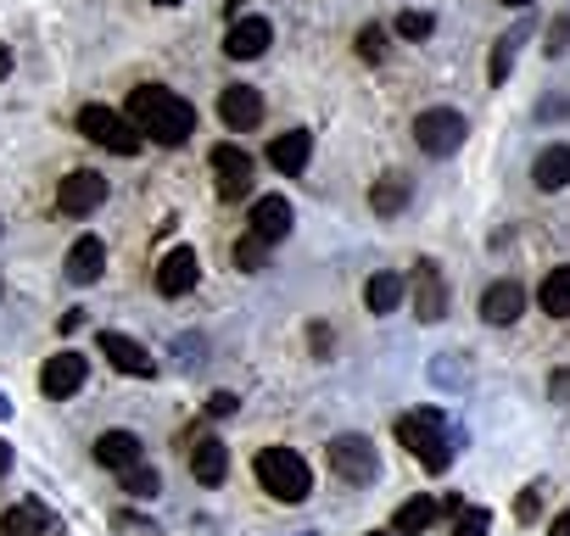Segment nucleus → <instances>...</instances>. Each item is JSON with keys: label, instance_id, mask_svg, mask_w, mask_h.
I'll return each instance as SVG.
<instances>
[{"label": "nucleus", "instance_id": "32", "mask_svg": "<svg viewBox=\"0 0 570 536\" xmlns=\"http://www.w3.org/2000/svg\"><path fill=\"white\" fill-rule=\"evenodd\" d=\"M509 68H514V40H498V46H492V85H503Z\"/></svg>", "mask_w": 570, "mask_h": 536}, {"label": "nucleus", "instance_id": "24", "mask_svg": "<svg viewBox=\"0 0 570 536\" xmlns=\"http://www.w3.org/2000/svg\"><path fill=\"white\" fill-rule=\"evenodd\" d=\"M537 302H542V314L570 319V268H553V275L542 280V291H537Z\"/></svg>", "mask_w": 570, "mask_h": 536}, {"label": "nucleus", "instance_id": "22", "mask_svg": "<svg viewBox=\"0 0 570 536\" xmlns=\"http://www.w3.org/2000/svg\"><path fill=\"white\" fill-rule=\"evenodd\" d=\"M531 179H537V190H564V185H570V146H548V151L537 157Z\"/></svg>", "mask_w": 570, "mask_h": 536}, {"label": "nucleus", "instance_id": "40", "mask_svg": "<svg viewBox=\"0 0 570 536\" xmlns=\"http://www.w3.org/2000/svg\"><path fill=\"white\" fill-rule=\"evenodd\" d=\"M151 7H179V0H151Z\"/></svg>", "mask_w": 570, "mask_h": 536}, {"label": "nucleus", "instance_id": "33", "mask_svg": "<svg viewBox=\"0 0 570 536\" xmlns=\"http://www.w3.org/2000/svg\"><path fill=\"white\" fill-rule=\"evenodd\" d=\"M235 408H240V397H235V391H213V397H207V414H218V419H229Z\"/></svg>", "mask_w": 570, "mask_h": 536}, {"label": "nucleus", "instance_id": "8", "mask_svg": "<svg viewBox=\"0 0 570 536\" xmlns=\"http://www.w3.org/2000/svg\"><path fill=\"white\" fill-rule=\"evenodd\" d=\"M213 179H218V196L224 201H240L246 190H252V157L240 151V146H213Z\"/></svg>", "mask_w": 570, "mask_h": 536}, {"label": "nucleus", "instance_id": "10", "mask_svg": "<svg viewBox=\"0 0 570 536\" xmlns=\"http://www.w3.org/2000/svg\"><path fill=\"white\" fill-rule=\"evenodd\" d=\"M101 358H107L118 375H135V380H151V375H157V358H151L140 341L118 336V330H101Z\"/></svg>", "mask_w": 570, "mask_h": 536}, {"label": "nucleus", "instance_id": "4", "mask_svg": "<svg viewBox=\"0 0 570 536\" xmlns=\"http://www.w3.org/2000/svg\"><path fill=\"white\" fill-rule=\"evenodd\" d=\"M79 135L96 140V146H107V151H118V157H135V151L146 146V135H140L124 112H112V107H85V112H79Z\"/></svg>", "mask_w": 570, "mask_h": 536}, {"label": "nucleus", "instance_id": "30", "mask_svg": "<svg viewBox=\"0 0 570 536\" xmlns=\"http://www.w3.org/2000/svg\"><path fill=\"white\" fill-rule=\"evenodd\" d=\"M358 57H364V62H381V57H386V29H381V23L358 29Z\"/></svg>", "mask_w": 570, "mask_h": 536}, {"label": "nucleus", "instance_id": "9", "mask_svg": "<svg viewBox=\"0 0 570 536\" xmlns=\"http://www.w3.org/2000/svg\"><path fill=\"white\" fill-rule=\"evenodd\" d=\"M196 280H202L196 246H174V251L157 262V291H163V297H185V291H196Z\"/></svg>", "mask_w": 570, "mask_h": 536}, {"label": "nucleus", "instance_id": "5", "mask_svg": "<svg viewBox=\"0 0 570 536\" xmlns=\"http://www.w3.org/2000/svg\"><path fill=\"white\" fill-rule=\"evenodd\" d=\"M464 135H470V123H464L453 107H431V112L414 118V140H420L425 157H453V151L464 146Z\"/></svg>", "mask_w": 570, "mask_h": 536}, {"label": "nucleus", "instance_id": "23", "mask_svg": "<svg viewBox=\"0 0 570 536\" xmlns=\"http://www.w3.org/2000/svg\"><path fill=\"white\" fill-rule=\"evenodd\" d=\"M403 280L397 275H370V286H364V308L370 314H397V302H403Z\"/></svg>", "mask_w": 570, "mask_h": 536}, {"label": "nucleus", "instance_id": "29", "mask_svg": "<svg viewBox=\"0 0 570 536\" xmlns=\"http://www.w3.org/2000/svg\"><path fill=\"white\" fill-rule=\"evenodd\" d=\"M487 525H492L487 508H464V503H459V514H453V536H487Z\"/></svg>", "mask_w": 570, "mask_h": 536}, {"label": "nucleus", "instance_id": "6", "mask_svg": "<svg viewBox=\"0 0 570 536\" xmlns=\"http://www.w3.org/2000/svg\"><path fill=\"white\" fill-rule=\"evenodd\" d=\"M331 469L353 486H370L381 475V458H375V441L370 436H336L331 441Z\"/></svg>", "mask_w": 570, "mask_h": 536}, {"label": "nucleus", "instance_id": "39", "mask_svg": "<svg viewBox=\"0 0 570 536\" xmlns=\"http://www.w3.org/2000/svg\"><path fill=\"white\" fill-rule=\"evenodd\" d=\"M503 7H514V12H525V7H531V0H503Z\"/></svg>", "mask_w": 570, "mask_h": 536}, {"label": "nucleus", "instance_id": "20", "mask_svg": "<svg viewBox=\"0 0 570 536\" xmlns=\"http://www.w3.org/2000/svg\"><path fill=\"white\" fill-rule=\"evenodd\" d=\"M96 458H101L107 469H118V475H124V469H135V464H146V458H140V436H135V430H107V436L96 441Z\"/></svg>", "mask_w": 570, "mask_h": 536}, {"label": "nucleus", "instance_id": "34", "mask_svg": "<svg viewBox=\"0 0 570 536\" xmlns=\"http://www.w3.org/2000/svg\"><path fill=\"white\" fill-rule=\"evenodd\" d=\"M548 391H553V403H570V369H564V375H553V380H548Z\"/></svg>", "mask_w": 570, "mask_h": 536}, {"label": "nucleus", "instance_id": "21", "mask_svg": "<svg viewBox=\"0 0 570 536\" xmlns=\"http://www.w3.org/2000/svg\"><path fill=\"white\" fill-rule=\"evenodd\" d=\"M436 514H442L436 497H409V503L392 514V530H397V536H425V530L436 525Z\"/></svg>", "mask_w": 570, "mask_h": 536}, {"label": "nucleus", "instance_id": "13", "mask_svg": "<svg viewBox=\"0 0 570 536\" xmlns=\"http://www.w3.org/2000/svg\"><path fill=\"white\" fill-rule=\"evenodd\" d=\"M414 308H420V319H425V325L448 319V286H442V268H436L431 257L414 268Z\"/></svg>", "mask_w": 570, "mask_h": 536}, {"label": "nucleus", "instance_id": "14", "mask_svg": "<svg viewBox=\"0 0 570 536\" xmlns=\"http://www.w3.org/2000/svg\"><path fill=\"white\" fill-rule=\"evenodd\" d=\"M268 46H274L268 18H235V29L224 34V57H235V62H252V57H263Z\"/></svg>", "mask_w": 570, "mask_h": 536}, {"label": "nucleus", "instance_id": "17", "mask_svg": "<svg viewBox=\"0 0 570 536\" xmlns=\"http://www.w3.org/2000/svg\"><path fill=\"white\" fill-rule=\"evenodd\" d=\"M101 268H107V246H101L96 235H79L73 251H68V280H73V286H96Z\"/></svg>", "mask_w": 570, "mask_h": 536}, {"label": "nucleus", "instance_id": "16", "mask_svg": "<svg viewBox=\"0 0 570 536\" xmlns=\"http://www.w3.org/2000/svg\"><path fill=\"white\" fill-rule=\"evenodd\" d=\"M218 118L240 135V129H257L263 123V96L252 90V85H229L224 96H218Z\"/></svg>", "mask_w": 570, "mask_h": 536}, {"label": "nucleus", "instance_id": "2", "mask_svg": "<svg viewBox=\"0 0 570 536\" xmlns=\"http://www.w3.org/2000/svg\"><path fill=\"white\" fill-rule=\"evenodd\" d=\"M257 480H263V492L279 497V503H303V497L314 492V475H308L303 453H292V447H263V453H257Z\"/></svg>", "mask_w": 570, "mask_h": 536}, {"label": "nucleus", "instance_id": "27", "mask_svg": "<svg viewBox=\"0 0 570 536\" xmlns=\"http://www.w3.org/2000/svg\"><path fill=\"white\" fill-rule=\"evenodd\" d=\"M124 492L129 497H157L163 492V475L151 464H135V469H124Z\"/></svg>", "mask_w": 570, "mask_h": 536}, {"label": "nucleus", "instance_id": "36", "mask_svg": "<svg viewBox=\"0 0 570 536\" xmlns=\"http://www.w3.org/2000/svg\"><path fill=\"white\" fill-rule=\"evenodd\" d=\"M7 469H12V447H7V441H0V475H7Z\"/></svg>", "mask_w": 570, "mask_h": 536}, {"label": "nucleus", "instance_id": "11", "mask_svg": "<svg viewBox=\"0 0 570 536\" xmlns=\"http://www.w3.org/2000/svg\"><path fill=\"white\" fill-rule=\"evenodd\" d=\"M292 218H297V212H292V201H285V196H257L246 224H252V235H257L263 246H274V240L292 235Z\"/></svg>", "mask_w": 570, "mask_h": 536}, {"label": "nucleus", "instance_id": "31", "mask_svg": "<svg viewBox=\"0 0 570 536\" xmlns=\"http://www.w3.org/2000/svg\"><path fill=\"white\" fill-rule=\"evenodd\" d=\"M431 29H436L431 12H403V18H397V34H403V40H425Z\"/></svg>", "mask_w": 570, "mask_h": 536}, {"label": "nucleus", "instance_id": "38", "mask_svg": "<svg viewBox=\"0 0 570 536\" xmlns=\"http://www.w3.org/2000/svg\"><path fill=\"white\" fill-rule=\"evenodd\" d=\"M12 414V403H7V391H0V419H7Z\"/></svg>", "mask_w": 570, "mask_h": 536}, {"label": "nucleus", "instance_id": "35", "mask_svg": "<svg viewBox=\"0 0 570 536\" xmlns=\"http://www.w3.org/2000/svg\"><path fill=\"white\" fill-rule=\"evenodd\" d=\"M548 536H570V508H564V514H553V525H548Z\"/></svg>", "mask_w": 570, "mask_h": 536}, {"label": "nucleus", "instance_id": "15", "mask_svg": "<svg viewBox=\"0 0 570 536\" xmlns=\"http://www.w3.org/2000/svg\"><path fill=\"white\" fill-rule=\"evenodd\" d=\"M85 375H90V364H85L79 353H57V358L40 369V391L62 403V397H73V391L85 386Z\"/></svg>", "mask_w": 570, "mask_h": 536}, {"label": "nucleus", "instance_id": "1", "mask_svg": "<svg viewBox=\"0 0 570 536\" xmlns=\"http://www.w3.org/2000/svg\"><path fill=\"white\" fill-rule=\"evenodd\" d=\"M146 140H157V146H185L190 135H196V107L185 101V96H174V90H163V85H140V90H129V112H124Z\"/></svg>", "mask_w": 570, "mask_h": 536}, {"label": "nucleus", "instance_id": "41", "mask_svg": "<svg viewBox=\"0 0 570 536\" xmlns=\"http://www.w3.org/2000/svg\"><path fill=\"white\" fill-rule=\"evenodd\" d=\"M370 536H397V530H370Z\"/></svg>", "mask_w": 570, "mask_h": 536}, {"label": "nucleus", "instance_id": "28", "mask_svg": "<svg viewBox=\"0 0 570 536\" xmlns=\"http://www.w3.org/2000/svg\"><path fill=\"white\" fill-rule=\"evenodd\" d=\"M263 257H268V246L246 229L240 240H235V268H246V275H257V268H263Z\"/></svg>", "mask_w": 570, "mask_h": 536}, {"label": "nucleus", "instance_id": "18", "mask_svg": "<svg viewBox=\"0 0 570 536\" xmlns=\"http://www.w3.org/2000/svg\"><path fill=\"white\" fill-rule=\"evenodd\" d=\"M520 314H525V291H520L514 280L487 286V297H481V319H487V325H514Z\"/></svg>", "mask_w": 570, "mask_h": 536}, {"label": "nucleus", "instance_id": "42", "mask_svg": "<svg viewBox=\"0 0 570 536\" xmlns=\"http://www.w3.org/2000/svg\"><path fill=\"white\" fill-rule=\"evenodd\" d=\"M303 536H314V530H303Z\"/></svg>", "mask_w": 570, "mask_h": 536}, {"label": "nucleus", "instance_id": "25", "mask_svg": "<svg viewBox=\"0 0 570 536\" xmlns=\"http://www.w3.org/2000/svg\"><path fill=\"white\" fill-rule=\"evenodd\" d=\"M403 201H409V179L403 173H386V179H375V190H370V207L375 212H403Z\"/></svg>", "mask_w": 570, "mask_h": 536}, {"label": "nucleus", "instance_id": "7", "mask_svg": "<svg viewBox=\"0 0 570 536\" xmlns=\"http://www.w3.org/2000/svg\"><path fill=\"white\" fill-rule=\"evenodd\" d=\"M101 201H107V179H101L96 168H79V173H68V179H62V190H57V207H62V218H90Z\"/></svg>", "mask_w": 570, "mask_h": 536}, {"label": "nucleus", "instance_id": "26", "mask_svg": "<svg viewBox=\"0 0 570 536\" xmlns=\"http://www.w3.org/2000/svg\"><path fill=\"white\" fill-rule=\"evenodd\" d=\"M40 525H51V514L40 503H18V508H7V519H0V530H7V536H29Z\"/></svg>", "mask_w": 570, "mask_h": 536}, {"label": "nucleus", "instance_id": "19", "mask_svg": "<svg viewBox=\"0 0 570 536\" xmlns=\"http://www.w3.org/2000/svg\"><path fill=\"white\" fill-rule=\"evenodd\" d=\"M190 475H196L202 486H218V480L229 475V453H224L218 436H196V441H190Z\"/></svg>", "mask_w": 570, "mask_h": 536}, {"label": "nucleus", "instance_id": "3", "mask_svg": "<svg viewBox=\"0 0 570 536\" xmlns=\"http://www.w3.org/2000/svg\"><path fill=\"white\" fill-rule=\"evenodd\" d=\"M397 441H403L431 475H442V469L453 464V436L442 430V414H431V408L403 414V419H397Z\"/></svg>", "mask_w": 570, "mask_h": 536}, {"label": "nucleus", "instance_id": "12", "mask_svg": "<svg viewBox=\"0 0 570 536\" xmlns=\"http://www.w3.org/2000/svg\"><path fill=\"white\" fill-rule=\"evenodd\" d=\"M308 157H314V135H308V129H285V135L268 140V162H274V173H285V179H297V173L308 168Z\"/></svg>", "mask_w": 570, "mask_h": 536}, {"label": "nucleus", "instance_id": "37", "mask_svg": "<svg viewBox=\"0 0 570 536\" xmlns=\"http://www.w3.org/2000/svg\"><path fill=\"white\" fill-rule=\"evenodd\" d=\"M12 73V51H0V79H7Z\"/></svg>", "mask_w": 570, "mask_h": 536}]
</instances>
